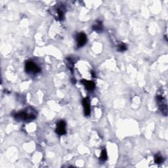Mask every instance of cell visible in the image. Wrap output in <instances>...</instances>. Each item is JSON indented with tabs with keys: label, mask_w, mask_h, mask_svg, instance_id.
<instances>
[{
	"label": "cell",
	"mask_w": 168,
	"mask_h": 168,
	"mask_svg": "<svg viewBox=\"0 0 168 168\" xmlns=\"http://www.w3.org/2000/svg\"><path fill=\"white\" fill-rule=\"evenodd\" d=\"M14 118L18 119V120L30 122L36 118V116L34 114L29 113L28 112H25V111H22V112L16 114L14 115Z\"/></svg>",
	"instance_id": "1"
},
{
	"label": "cell",
	"mask_w": 168,
	"mask_h": 168,
	"mask_svg": "<svg viewBox=\"0 0 168 168\" xmlns=\"http://www.w3.org/2000/svg\"><path fill=\"white\" fill-rule=\"evenodd\" d=\"M117 49H118V51L119 52H124V51H125L127 50V46H126L124 44V43L119 44L118 46Z\"/></svg>",
	"instance_id": "12"
},
{
	"label": "cell",
	"mask_w": 168,
	"mask_h": 168,
	"mask_svg": "<svg viewBox=\"0 0 168 168\" xmlns=\"http://www.w3.org/2000/svg\"><path fill=\"white\" fill-rule=\"evenodd\" d=\"M65 8L64 6H58V7L56 8V13H57V19L59 20H62L64 18V11H65Z\"/></svg>",
	"instance_id": "8"
},
{
	"label": "cell",
	"mask_w": 168,
	"mask_h": 168,
	"mask_svg": "<svg viewBox=\"0 0 168 168\" xmlns=\"http://www.w3.org/2000/svg\"><path fill=\"white\" fill-rule=\"evenodd\" d=\"M91 75H92V77H95V72L94 71H91Z\"/></svg>",
	"instance_id": "13"
},
{
	"label": "cell",
	"mask_w": 168,
	"mask_h": 168,
	"mask_svg": "<svg viewBox=\"0 0 168 168\" xmlns=\"http://www.w3.org/2000/svg\"><path fill=\"white\" fill-rule=\"evenodd\" d=\"M56 133L59 135H64L67 133L66 130V123L64 120H61L56 125V128L55 130Z\"/></svg>",
	"instance_id": "5"
},
{
	"label": "cell",
	"mask_w": 168,
	"mask_h": 168,
	"mask_svg": "<svg viewBox=\"0 0 168 168\" xmlns=\"http://www.w3.org/2000/svg\"><path fill=\"white\" fill-rule=\"evenodd\" d=\"M82 104L84 110V114L85 116H89L91 114V107L88 98H85L82 100Z\"/></svg>",
	"instance_id": "6"
},
{
	"label": "cell",
	"mask_w": 168,
	"mask_h": 168,
	"mask_svg": "<svg viewBox=\"0 0 168 168\" xmlns=\"http://www.w3.org/2000/svg\"><path fill=\"white\" fill-rule=\"evenodd\" d=\"M25 70L28 74H35L41 72L40 68L33 61H28L26 62Z\"/></svg>",
	"instance_id": "2"
},
{
	"label": "cell",
	"mask_w": 168,
	"mask_h": 168,
	"mask_svg": "<svg viewBox=\"0 0 168 168\" xmlns=\"http://www.w3.org/2000/svg\"><path fill=\"white\" fill-rule=\"evenodd\" d=\"M93 30L97 32L98 33L101 32L103 30V25L101 20H98L96 22L95 25L92 26Z\"/></svg>",
	"instance_id": "9"
},
{
	"label": "cell",
	"mask_w": 168,
	"mask_h": 168,
	"mask_svg": "<svg viewBox=\"0 0 168 168\" xmlns=\"http://www.w3.org/2000/svg\"><path fill=\"white\" fill-rule=\"evenodd\" d=\"M81 82L83 84V85L85 87V88L88 91H91L93 90H94L95 88V84L92 81H88L86 80H81Z\"/></svg>",
	"instance_id": "7"
},
{
	"label": "cell",
	"mask_w": 168,
	"mask_h": 168,
	"mask_svg": "<svg viewBox=\"0 0 168 168\" xmlns=\"http://www.w3.org/2000/svg\"><path fill=\"white\" fill-rule=\"evenodd\" d=\"M156 101L158 106L161 113H162L165 116H166L167 114V106L166 98H165L162 95H158L156 96Z\"/></svg>",
	"instance_id": "3"
},
{
	"label": "cell",
	"mask_w": 168,
	"mask_h": 168,
	"mask_svg": "<svg viewBox=\"0 0 168 168\" xmlns=\"http://www.w3.org/2000/svg\"><path fill=\"white\" fill-rule=\"evenodd\" d=\"M107 153H106V149H103V151L101 152V156H100V159L101 161H104L107 160Z\"/></svg>",
	"instance_id": "11"
},
{
	"label": "cell",
	"mask_w": 168,
	"mask_h": 168,
	"mask_svg": "<svg viewBox=\"0 0 168 168\" xmlns=\"http://www.w3.org/2000/svg\"><path fill=\"white\" fill-rule=\"evenodd\" d=\"M76 41L77 48H80L86 44L87 41H88V38H87L85 34L81 32L77 34L76 37Z\"/></svg>",
	"instance_id": "4"
},
{
	"label": "cell",
	"mask_w": 168,
	"mask_h": 168,
	"mask_svg": "<svg viewBox=\"0 0 168 168\" xmlns=\"http://www.w3.org/2000/svg\"><path fill=\"white\" fill-rule=\"evenodd\" d=\"M164 158L161 156L160 154H158L156 155H155L154 156V161L156 164H161L164 162Z\"/></svg>",
	"instance_id": "10"
}]
</instances>
